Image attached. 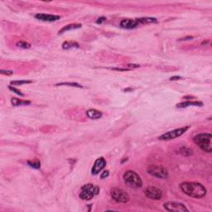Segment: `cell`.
Here are the masks:
<instances>
[{"label": "cell", "mask_w": 212, "mask_h": 212, "mask_svg": "<svg viewBox=\"0 0 212 212\" xmlns=\"http://www.w3.org/2000/svg\"><path fill=\"white\" fill-rule=\"evenodd\" d=\"M180 187L186 195L193 198H201L207 192L204 186L198 182H183L180 185Z\"/></svg>", "instance_id": "obj_1"}, {"label": "cell", "mask_w": 212, "mask_h": 212, "mask_svg": "<svg viewBox=\"0 0 212 212\" xmlns=\"http://www.w3.org/2000/svg\"><path fill=\"white\" fill-rule=\"evenodd\" d=\"M211 138L210 133H200L194 137L193 141L203 151L210 153L212 152Z\"/></svg>", "instance_id": "obj_2"}, {"label": "cell", "mask_w": 212, "mask_h": 212, "mask_svg": "<svg viewBox=\"0 0 212 212\" xmlns=\"http://www.w3.org/2000/svg\"><path fill=\"white\" fill-rule=\"evenodd\" d=\"M124 183L131 188H139L143 186L140 176L133 171H127L123 176Z\"/></svg>", "instance_id": "obj_3"}, {"label": "cell", "mask_w": 212, "mask_h": 212, "mask_svg": "<svg viewBox=\"0 0 212 212\" xmlns=\"http://www.w3.org/2000/svg\"><path fill=\"white\" fill-rule=\"evenodd\" d=\"M148 173L157 178L165 179L168 176V170L164 167L159 165H150L147 169Z\"/></svg>", "instance_id": "obj_4"}, {"label": "cell", "mask_w": 212, "mask_h": 212, "mask_svg": "<svg viewBox=\"0 0 212 212\" xmlns=\"http://www.w3.org/2000/svg\"><path fill=\"white\" fill-rule=\"evenodd\" d=\"M110 196L114 201H115L118 203H127L129 201V196L127 194L124 190L118 189V188H114L110 191Z\"/></svg>", "instance_id": "obj_5"}, {"label": "cell", "mask_w": 212, "mask_h": 212, "mask_svg": "<svg viewBox=\"0 0 212 212\" xmlns=\"http://www.w3.org/2000/svg\"><path fill=\"white\" fill-rule=\"evenodd\" d=\"M189 129V126L184 127V128H180V129H176L172 131L164 133V134L161 135L158 139L160 140H172L174 138H176L182 136V134H184V133L187 132V130Z\"/></svg>", "instance_id": "obj_6"}, {"label": "cell", "mask_w": 212, "mask_h": 212, "mask_svg": "<svg viewBox=\"0 0 212 212\" xmlns=\"http://www.w3.org/2000/svg\"><path fill=\"white\" fill-rule=\"evenodd\" d=\"M163 207L168 211L172 212L188 211L187 208L182 203H178V202H172V201L166 202L163 204Z\"/></svg>", "instance_id": "obj_7"}, {"label": "cell", "mask_w": 212, "mask_h": 212, "mask_svg": "<svg viewBox=\"0 0 212 212\" xmlns=\"http://www.w3.org/2000/svg\"><path fill=\"white\" fill-rule=\"evenodd\" d=\"M144 195L152 200H160L163 196L162 191L155 187H149L144 191Z\"/></svg>", "instance_id": "obj_8"}, {"label": "cell", "mask_w": 212, "mask_h": 212, "mask_svg": "<svg viewBox=\"0 0 212 212\" xmlns=\"http://www.w3.org/2000/svg\"><path fill=\"white\" fill-rule=\"evenodd\" d=\"M105 166H106V161H105V158L104 157H99L94 162V166L92 168V171H91L92 174H94V175L99 174L105 168Z\"/></svg>", "instance_id": "obj_9"}, {"label": "cell", "mask_w": 212, "mask_h": 212, "mask_svg": "<svg viewBox=\"0 0 212 212\" xmlns=\"http://www.w3.org/2000/svg\"><path fill=\"white\" fill-rule=\"evenodd\" d=\"M36 18L41 21L44 22H54L56 20H59L61 17L57 15H52V14H46V13H37L36 15Z\"/></svg>", "instance_id": "obj_10"}, {"label": "cell", "mask_w": 212, "mask_h": 212, "mask_svg": "<svg viewBox=\"0 0 212 212\" xmlns=\"http://www.w3.org/2000/svg\"><path fill=\"white\" fill-rule=\"evenodd\" d=\"M138 25L139 23L136 19H124L120 22V27L124 29H133Z\"/></svg>", "instance_id": "obj_11"}, {"label": "cell", "mask_w": 212, "mask_h": 212, "mask_svg": "<svg viewBox=\"0 0 212 212\" xmlns=\"http://www.w3.org/2000/svg\"><path fill=\"white\" fill-rule=\"evenodd\" d=\"M86 115L88 116L89 118H91V119H98V118H101L102 117V113L97 110H89L87 112H86Z\"/></svg>", "instance_id": "obj_12"}, {"label": "cell", "mask_w": 212, "mask_h": 212, "mask_svg": "<svg viewBox=\"0 0 212 212\" xmlns=\"http://www.w3.org/2000/svg\"><path fill=\"white\" fill-rule=\"evenodd\" d=\"M94 194L86 189H81V192L80 193V198L84 201H90L94 197Z\"/></svg>", "instance_id": "obj_13"}, {"label": "cell", "mask_w": 212, "mask_h": 212, "mask_svg": "<svg viewBox=\"0 0 212 212\" xmlns=\"http://www.w3.org/2000/svg\"><path fill=\"white\" fill-rule=\"evenodd\" d=\"M81 28V24H79V23H74V24H69L66 25L65 27L61 28V30L58 32L59 34H62L65 32H67V31L70 30H74V29H77V28Z\"/></svg>", "instance_id": "obj_14"}, {"label": "cell", "mask_w": 212, "mask_h": 212, "mask_svg": "<svg viewBox=\"0 0 212 212\" xmlns=\"http://www.w3.org/2000/svg\"><path fill=\"white\" fill-rule=\"evenodd\" d=\"M81 189H86V190L90 191H91V192L94 194V196L97 195V194H99V187H97V186L93 185V184L84 185L82 187H81Z\"/></svg>", "instance_id": "obj_15"}, {"label": "cell", "mask_w": 212, "mask_h": 212, "mask_svg": "<svg viewBox=\"0 0 212 212\" xmlns=\"http://www.w3.org/2000/svg\"><path fill=\"white\" fill-rule=\"evenodd\" d=\"M202 103L199 102V101H187V102H182L180 103L178 105H176L177 108H185L188 107V106H202Z\"/></svg>", "instance_id": "obj_16"}, {"label": "cell", "mask_w": 212, "mask_h": 212, "mask_svg": "<svg viewBox=\"0 0 212 212\" xmlns=\"http://www.w3.org/2000/svg\"><path fill=\"white\" fill-rule=\"evenodd\" d=\"M12 105L13 106H21V105H30L31 102L28 100H22V99H17V98H12L11 99Z\"/></svg>", "instance_id": "obj_17"}, {"label": "cell", "mask_w": 212, "mask_h": 212, "mask_svg": "<svg viewBox=\"0 0 212 212\" xmlns=\"http://www.w3.org/2000/svg\"><path fill=\"white\" fill-rule=\"evenodd\" d=\"M79 44L75 41H65L62 44L63 49H71V48H78Z\"/></svg>", "instance_id": "obj_18"}, {"label": "cell", "mask_w": 212, "mask_h": 212, "mask_svg": "<svg viewBox=\"0 0 212 212\" xmlns=\"http://www.w3.org/2000/svg\"><path fill=\"white\" fill-rule=\"evenodd\" d=\"M137 21L140 24V23H153V22H157V20L154 17H141V18H137Z\"/></svg>", "instance_id": "obj_19"}, {"label": "cell", "mask_w": 212, "mask_h": 212, "mask_svg": "<svg viewBox=\"0 0 212 212\" xmlns=\"http://www.w3.org/2000/svg\"><path fill=\"white\" fill-rule=\"evenodd\" d=\"M17 47L22 48V49H29L31 47V45L25 41H19L16 43Z\"/></svg>", "instance_id": "obj_20"}, {"label": "cell", "mask_w": 212, "mask_h": 212, "mask_svg": "<svg viewBox=\"0 0 212 212\" xmlns=\"http://www.w3.org/2000/svg\"><path fill=\"white\" fill-rule=\"evenodd\" d=\"M30 83H32V80H13V81H11V85H13V86H22V85L30 84Z\"/></svg>", "instance_id": "obj_21"}, {"label": "cell", "mask_w": 212, "mask_h": 212, "mask_svg": "<svg viewBox=\"0 0 212 212\" xmlns=\"http://www.w3.org/2000/svg\"><path fill=\"white\" fill-rule=\"evenodd\" d=\"M28 164L29 166H30L31 168H35V169H39V168H41V163H40V162L39 161H28Z\"/></svg>", "instance_id": "obj_22"}, {"label": "cell", "mask_w": 212, "mask_h": 212, "mask_svg": "<svg viewBox=\"0 0 212 212\" xmlns=\"http://www.w3.org/2000/svg\"><path fill=\"white\" fill-rule=\"evenodd\" d=\"M180 153L184 155V156H190V155L192 154V151L187 148H182L180 149Z\"/></svg>", "instance_id": "obj_23"}, {"label": "cell", "mask_w": 212, "mask_h": 212, "mask_svg": "<svg viewBox=\"0 0 212 212\" xmlns=\"http://www.w3.org/2000/svg\"><path fill=\"white\" fill-rule=\"evenodd\" d=\"M56 86H72V87H77V88H83L82 86H80L77 83H60V84H57Z\"/></svg>", "instance_id": "obj_24"}, {"label": "cell", "mask_w": 212, "mask_h": 212, "mask_svg": "<svg viewBox=\"0 0 212 212\" xmlns=\"http://www.w3.org/2000/svg\"><path fill=\"white\" fill-rule=\"evenodd\" d=\"M8 89L10 90L11 91H13V92H14L15 94H17V95H19V96H23L24 94H22V92L19 91V90H17V89L14 88V87H13V86H8Z\"/></svg>", "instance_id": "obj_25"}, {"label": "cell", "mask_w": 212, "mask_h": 212, "mask_svg": "<svg viewBox=\"0 0 212 212\" xmlns=\"http://www.w3.org/2000/svg\"><path fill=\"white\" fill-rule=\"evenodd\" d=\"M109 174H110L109 171L103 172L102 173H101V175H100V178H102V179H104V178H106V177L109 176Z\"/></svg>", "instance_id": "obj_26"}, {"label": "cell", "mask_w": 212, "mask_h": 212, "mask_svg": "<svg viewBox=\"0 0 212 212\" xmlns=\"http://www.w3.org/2000/svg\"><path fill=\"white\" fill-rule=\"evenodd\" d=\"M1 73L3 75H10L13 74L12 71H5V70H1Z\"/></svg>", "instance_id": "obj_27"}, {"label": "cell", "mask_w": 212, "mask_h": 212, "mask_svg": "<svg viewBox=\"0 0 212 212\" xmlns=\"http://www.w3.org/2000/svg\"><path fill=\"white\" fill-rule=\"evenodd\" d=\"M112 70H114V71H129V68H118V67H117V68H112Z\"/></svg>", "instance_id": "obj_28"}, {"label": "cell", "mask_w": 212, "mask_h": 212, "mask_svg": "<svg viewBox=\"0 0 212 212\" xmlns=\"http://www.w3.org/2000/svg\"><path fill=\"white\" fill-rule=\"evenodd\" d=\"M105 20H106V18H105V17H99V19H98V21H97V23H101V22H105Z\"/></svg>", "instance_id": "obj_29"}, {"label": "cell", "mask_w": 212, "mask_h": 212, "mask_svg": "<svg viewBox=\"0 0 212 212\" xmlns=\"http://www.w3.org/2000/svg\"><path fill=\"white\" fill-rule=\"evenodd\" d=\"M139 66H140L139 65H131V64L128 65V67H129V69H131V68H138Z\"/></svg>", "instance_id": "obj_30"}, {"label": "cell", "mask_w": 212, "mask_h": 212, "mask_svg": "<svg viewBox=\"0 0 212 212\" xmlns=\"http://www.w3.org/2000/svg\"><path fill=\"white\" fill-rule=\"evenodd\" d=\"M180 79H182V77L181 76H172V77L170 78V80H180Z\"/></svg>", "instance_id": "obj_31"}, {"label": "cell", "mask_w": 212, "mask_h": 212, "mask_svg": "<svg viewBox=\"0 0 212 212\" xmlns=\"http://www.w3.org/2000/svg\"><path fill=\"white\" fill-rule=\"evenodd\" d=\"M193 38H194L193 37H184V38H181L179 41H185V40H188V39H191H191Z\"/></svg>", "instance_id": "obj_32"}]
</instances>
